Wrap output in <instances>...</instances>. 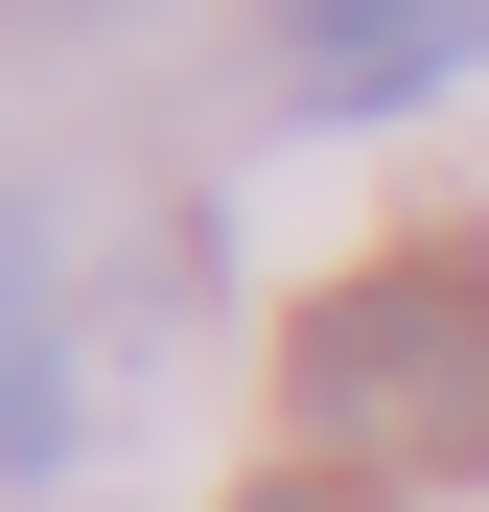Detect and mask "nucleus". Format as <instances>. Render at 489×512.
Instances as JSON below:
<instances>
[{
  "instance_id": "f257e3e1",
  "label": "nucleus",
  "mask_w": 489,
  "mask_h": 512,
  "mask_svg": "<svg viewBox=\"0 0 489 512\" xmlns=\"http://www.w3.org/2000/svg\"><path fill=\"white\" fill-rule=\"evenodd\" d=\"M280 419L303 466H373V489H489V256L466 233H396L350 280L280 303Z\"/></svg>"
},
{
  "instance_id": "f03ea898",
  "label": "nucleus",
  "mask_w": 489,
  "mask_h": 512,
  "mask_svg": "<svg viewBox=\"0 0 489 512\" xmlns=\"http://www.w3.org/2000/svg\"><path fill=\"white\" fill-rule=\"evenodd\" d=\"M489 70V0H280V117H420Z\"/></svg>"
},
{
  "instance_id": "7ed1b4c3",
  "label": "nucleus",
  "mask_w": 489,
  "mask_h": 512,
  "mask_svg": "<svg viewBox=\"0 0 489 512\" xmlns=\"http://www.w3.org/2000/svg\"><path fill=\"white\" fill-rule=\"evenodd\" d=\"M94 443V350H70V233L0 210V489H47Z\"/></svg>"
},
{
  "instance_id": "20e7f679",
  "label": "nucleus",
  "mask_w": 489,
  "mask_h": 512,
  "mask_svg": "<svg viewBox=\"0 0 489 512\" xmlns=\"http://www.w3.org/2000/svg\"><path fill=\"white\" fill-rule=\"evenodd\" d=\"M233 512H420V489H373V466H257Z\"/></svg>"
}]
</instances>
